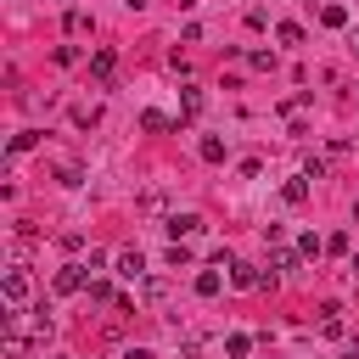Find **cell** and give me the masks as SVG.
<instances>
[{"label": "cell", "instance_id": "9c48e42d", "mask_svg": "<svg viewBox=\"0 0 359 359\" xmlns=\"http://www.w3.org/2000/svg\"><path fill=\"white\" fill-rule=\"evenodd\" d=\"M297 258H303V252H286V247H280V252L269 258V275H286V269H297Z\"/></svg>", "mask_w": 359, "mask_h": 359}, {"label": "cell", "instance_id": "5b68a950", "mask_svg": "<svg viewBox=\"0 0 359 359\" xmlns=\"http://www.w3.org/2000/svg\"><path fill=\"white\" fill-rule=\"evenodd\" d=\"M118 275L140 280V275H146V258H140V252H118Z\"/></svg>", "mask_w": 359, "mask_h": 359}, {"label": "cell", "instance_id": "8992f818", "mask_svg": "<svg viewBox=\"0 0 359 359\" xmlns=\"http://www.w3.org/2000/svg\"><path fill=\"white\" fill-rule=\"evenodd\" d=\"M320 331H325V337H342V309H337V303L320 309Z\"/></svg>", "mask_w": 359, "mask_h": 359}, {"label": "cell", "instance_id": "9a60e30c", "mask_svg": "<svg viewBox=\"0 0 359 359\" xmlns=\"http://www.w3.org/2000/svg\"><path fill=\"white\" fill-rule=\"evenodd\" d=\"M196 292H202V297H213V292H219V275H213V269H202V275H196Z\"/></svg>", "mask_w": 359, "mask_h": 359}, {"label": "cell", "instance_id": "d6986e66", "mask_svg": "<svg viewBox=\"0 0 359 359\" xmlns=\"http://www.w3.org/2000/svg\"><path fill=\"white\" fill-rule=\"evenodd\" d=\"M50 359H67V353H50Z\"/></svg>", "mask_w": 359, "mask_h": 359}, {"label": "cell", "instance_id": "2e32d148", "mask_svg": "<svg viewBox=\"0 0 359 359\" xmlns=\"http://www.w3.org/2000/svg\"><path fill=\"white\" fill-rule=\"evenodd\" d=\"M348 50H353V56H359V28H353V34H348Z\"/></svg>", "mask_w": 359, "mask_h": 359}, {"label": "cell", "instance_id": "ba28073f", "mask_svg": "<svg viewBox=\"0 0 359 359\" xmlns=\"http://www.w3.org/2000/svg\"><path fill=\"white\" fill-rule=\"evenodd\" d=\"M280 196H286L292 208H297V202H309V180H286V185H280Z\"/></svg>", "mask_w": 359, "mask_h": 359}, {"label": "cell", "instance_id": "4fadbf2b", "mask_svg": "<svg viewBox=\"0 0 359 359\" xmlns=\"http://www.w3.org/2000/svg\"><path fill=\"white\" fill-rule=\"evenodd\" d=\"M275 34H280V45H303V28H297V22H280Z\"/></svg>", "mask_w": 359, "mask_h": 359}, {"label": "cell", "instance_id": "3957f363", "mask_svg": "<svg viewBox=\"0 0 359 359\" xmlns=\"http://www.w3.org/2000/svg\"><path fill=\"white\" fill-rule=\"evenodd\" d=\"M90 73H95V79H112V73H118V50H107V45H101V50L90 56Z\"/></svg>", "mask_w": 359, "mask_h": 359}, {"label": "cell", "instance_id": "e0dca14e", "mask_svg": "<svg viewBox=\"0 0 359 359\" xmlns=\"http://www.w3.org/2000/svg\"><path fill=\"white\" fill-rule=\"evenodd\" d=\"M348 275H353V280H359V252H353V264H348Z\"/></svg>", "mask_w": 359, "mask_h": 359}, {"label": "cell", "instance_id": "5bb4252c", "mask_svg": "<svg viewBox=\"0 0 359 359\" xmlns=\"http://www.w3.org/2000/svg\"><path fill=\"white\" fill-rule=\"evenodd\" d=\"M297 252H303V258H320V252H325V241H320V236H303V241H297Z\"/></svg>", "mask_w": 359, "mask_h": 359}, {"label": "cell", "instance_id": "6da1fadb", "mask_svg": "<svg viewBox=\"0 0 359 359\" xmlns=\"http://www.w3.org/2000/svg\"><path fill=\"white\" fill-rule=\"evenodd\" d=\"M90 280H84V264H62L56 269V292H84Z\"/></svg>", "mask_w": 359, "mask_h": 359}, {"label": "cell", "instance_id": "30bf717a", "mask_svg": "<svg viewBox=\"0 0 359 359\" xmlns=\"http://www.w3.org/2000/svg\"><path fill=\"white\" fill-rule=\"evenodd\" d=\"M247 348H252V337H241V331L224 337V353H230V359H247Z\"/></svg>", "mask_w": 359, "mask_h": 359}, {"label": "cell", "instance_id": "7a4b0ae2", "mask_svg": "<svg viewBox=\"0 0 359 359\" xmlns=\"http://www.w3.org/2000/svg\"><path fill=\"white\" fill-rule=\"evenodd\" d=\"M28 292H34V280H28V275H22V269H6V303H11V309H17V303H22V297H28Z\"/></svg>", "mask_w": 359, "mask_h": 359}, {"label": "cell", "instance_id": "ac0fdd59", "mask_svg": "<svg viewBox=\"0 0 359 359\" xmlns=\"http://www.w3.org/2000/svg\"><path fill=\"white\" fill-rule=\"evenodd\" d=\"M342 359H359V353H342Z\"/></svg>", "mask_w": 359, "mask_h": 359}, {"label": "cell", "instance_id": "277c9868", "mask_svg": "<svg viewBox=\"0 0 359 359\" xmlns=\"http://www.w3.org/2000/svg\"><path fill=\"white\" fill-rule=\"evenodd\" d=\"M196 230H202L196 213H174V219H168V236H174V241H180V236H196Z\"/></svg>", "mask_w": 359, "mask_h": 359}, {"label": "cell", "instance_id": "8fae6325", "mask_svg": "<svg viewBox=\"0 0 359 359\" xmlns=\"http://www.w3.org/2000/svg\"><path fill=\"white\" fill-rule=\"evenodd\" d=\"M62 28H67V34H84V28H90V17H84V11H79V6H73V11H67V17H62Z\"/></svg>", "mask_w": 359, "mask_h": 359}, {"label": "cell", "instance_id": "52a82bcc", "mask_svg": "<svg viewBox=\"0 0 359 359\" xmlns=\"http://www.w3.org/2000/svg\"><path fill=\"white\" fill-rule=\"evenodd\" d=\"M196 151H202L208 163H224V140H219V135H202V146H196Z\"/></svg>", "mask_w": 359, "mask_h": 359}, {"label": "cell", "instance_id": "7c38bea8", "mask_svg": "<svg viewBox=\"0 0 359 359\" xmlns=\"http://www.w3.org/2000/svg\"><path fill=\"white\" fill-rule=\"evenodd\" d=\"M84 292H90V303H118V297H112V286H107V280H90V286H84Z\"/></svg>", "mask_w": 359, "mask_h": 359}]
</instances>
